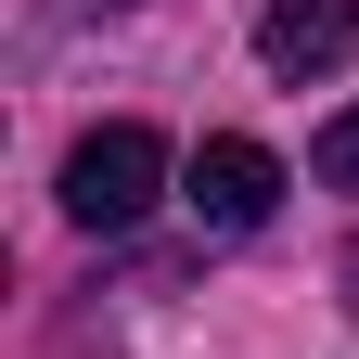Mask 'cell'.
<instances>
[{
  "mask_svg": "<svg viewBox=\"0 0 359 359\" xmlns=\"http://www.w3.org/2000/svg\"><path fill=\"white\" fill-rule=\"evenodd\" d=\"M346 52H359V0H269V13H257V65L295 77V90L334 77Z\"/></svg>",
  "mask_w": 359,
  "mask_h": 359,
  "instance_id": "3",
  "label": "cell"
},
{
  "mask_svg": "<svg viewBox=\"0 0 359 359\" xmlns=\"http://www.w3.org/2000/svg\"><path fill=\"white\" fill-rule=\"evenodd\" d=\"M167 193V142H154V128H90V142L65 154V218H77V231H128V218H142Z\"/></svg>",
  "mask_w": 359,
  "mask_h": 359,
  "instance_id": "1",
  "label": "cell"
},
{
  "mask_svg": "<svg viewBox=\"0 0 359 359\" xmlns=\"http://www.w3.org/2000/svg\"><path fill=\"white\" fill-rule=\"evenodd\" d=\"M308 167H321V180H334V193H359V103H346V116L321 128V142H308Z\"/></svg>",
  "mask_w": 359,
  "mask_h": 359,
  "instance_id": "4",
  "label": "cell"
},
{
  "mask_svg": "<svg viewBox=\"0 0 359 359\" xmlns=\"http://www.w3.org/2000/svg\"><path fill=\"white\" fill-rule=\"evenodd\" d=\"M180 205H193L205 231H257V218L283 205V154L218 128V142H193V167H180Z\"/></svg>",
  "mask_w": 359,
  "mask_h": 359,
  "instance_id": "2",
  "label": "cell"
}]
</instances>
